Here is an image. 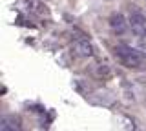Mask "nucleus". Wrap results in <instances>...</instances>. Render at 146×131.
Instances as JSON below:
<instances>
[{
    "label": "nucleus",
    "instance_id": "obj_1",
    "mask_svg": "<svg viewBox=\"0 0 146 131\" xmlns=\"http://www.w3.org/2000/svg\"><path fill=\"white\" fill-rule=\"evenodd\" d=\"M128 26H130V20H126L122 13H113V15L110 16V28L113 29V33H117V35L126 33Z\"/></svg>",
    "mask_w": 146,
    "mask_h": 131
},
{
    "label": "nucleus",
    "instance_id": "obj_2",
    "mask_svg": "<svg viewBox=\"0 0 146 131\" xmlns=\"http://www.w3.org/2000/svg\"><path fill=\"white\" fill-rule=\"evenodd\" d=\"M22 128V120L18 115H4L0 118V129L2 131H18Z\"/></svg>",
    "mask_w": 146,
    "mask_h": 131
},
{
    "label": "nucleus",
    "instance_id": "obj_3",
    "mask_svg": "<svg viewBox=\"0 0 146 131\" xmlns=\"http://www.w3.org/2000/svg\"><path fill=\"white\" fill-rule=\"evenodd\" d=\"M73 51H75V55H79V57H82V58L93 57V46H91V44H90L86 38L77 40V42L73 44Z\"/></svg>",
    "mask_w": 146,
    "mask_h": 131
},
{
    "label": "nucleus",
    "instance_id": "obj_5",
    "mask_svg": "<svg viewBox=\"0 0 146 131\" xmlns=\"http://www.w3.org/2000/svg\"><path fill=\"white\" fill-rule=\"evenodd\" d=\"M128 20H130V28H135V26L144 24V22H146V16H144L141 11H133V13L130 15V18H128Z\"/></svg>",
    "mask_w": 146,
    "mask_h": 131
},
{
    "label": "nucleus",
    "instance_id": "obj_4",
    "mask_svg": "<svg viewBox=\"0 0 146 131\" xmlns=\"http://www.w3.org/2000/svg\"><path fill=\"white\" fill-rule=\"evenodd\" d=\"M111 67H110L108 64H99L97 67H95V76L100 80H110L111 78Z\"/></svg>",
    "mask_w": 146,
    "mask_h": 131
}]
</instances>
